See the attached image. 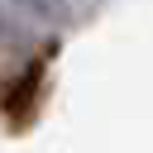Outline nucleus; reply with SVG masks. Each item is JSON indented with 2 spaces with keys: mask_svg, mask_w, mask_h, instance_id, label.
Here are the masks:
<instances>
[{
  "mask_svg": "<svg viewBox=\"0 0 153 153\" xmlns=\"http://www.w3.org/2000/svg\"><path fill=\"white\" fill-rule=\"evenodd\" d=\"M38 91H43V62H29L5 91H0V110L24 129L29 124V115H33V105H38Z\"/></svg>",
  "mask_w": 153,
  "mask_h": 153,
  "instance_id": "obj_1",
  "label": "nucleus"
},
{
  "mask_svg": "<svg viewBox=\"0 0 153 153\" xmlns=\"http://www.w3.org/2000/svg\"><path fill=\"white\" fill-rule=\"evenodd\" d=\"M33 5V14H43V19H67V10H72V0H29Z\"/></svg>",
  "mask_w": 153,
  "mask_h": 153,
  "instance_id": "obj_2",
  "label": "nucleus"
}]
</instances>
